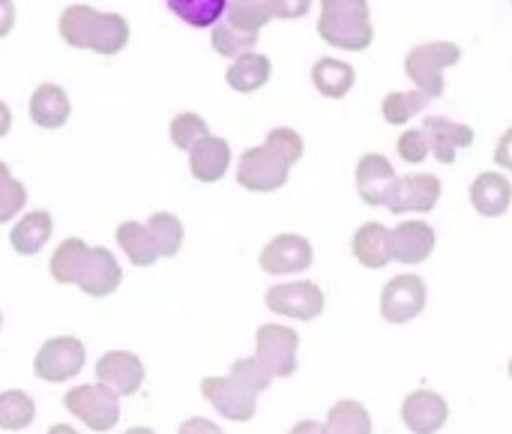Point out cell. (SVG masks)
<instances>
[{
  "instance_id": "6da1fadb",
  "label": "cell",
  "mask_w": 512,
  "mask_h": 434,
  "mask_svg": "<svg viewBox=\"0 0 512 434\" xmlns=\"http://www.w3.org/2000/svg\"><path fill=\"white\" fill-rule=\"evenodd\" d=\"M270 384H273V375L267 372V366L258 357H249V360H237L228 378L201 381V393L225 420L246 423L255 417L258 393H264Z\"/></svg>"
},
{
  "instance_id": "7a4b0ae2",
  "label": "cell",
  "mask_w": 512,
  "mask_h": 434,
  "mask_svg": "<svg viewBox=\"0 0 512 434\" xmlns=\"http://www.w3.org/2000/svg\"><path fill=\"white\" fill-rule=\"evenodd\" d=\"M318 33L333 48H345V51L369 48L375 36L369 0H321Z\"/></svg>"
},
{
  "instance_id": "3957f363",
  "label": "cell",
  "mask_w": 512,
  "mask_h": 434,
  "mask_svg": "<svg viewBox=\"0 0 512 434\" xmlns=\"http://www.w3.org/2000/svg\"><path fill=\"white\" fill-rule=\"evenodd\" d=\"M60 33L69 45L75 48H93L102 54H117L126 39H129V27L120 15H105V12H93L87 6H72L63 12L60 18Z\"/></svg>"
},
{
  "instance_id": "277c9868",
  "label": "cell",
  "mask_w": 512,
  "mask_h": 434,
  "mask_svg": "<svg viewBox=\"0 0 512 434\" xmlns=\"http://www.w3.org/2000/svg\"><path fill=\"white\" fill-rule=\"evenodd\" d=\"M462 60V48L453 42H429V45H417L408 57H405V72L408 78L432 93L435 99L444 93V69L456 66Z\"/></svg>"
},
{
  "instance_id": "5b68a950",
  "label": "cell",
  "mask_w": 512,
  "mask_h": 434,
  "mask_svg": "<svg viewBox=\"0 0 512 434\" xmlns=\"http://www.w3.org/2000/svg\"><path fill=\"white\" fill-rule=\"evenodd\" d=\"M120 396L108 387V384H84V387H75L69 390V396L63 399L66 411L75 414L87 429L93 432H108L117 426V417H120Z\"/></svg>"
},
{
  "instance_id": "8992f818",
  "label": "cell",
  "mask_w": 512,
  "mask_h": 434,
  "mask_svg": "<svg viewBox=\"0 0 512 434\" xmlns=\"http://www.w3.org/2000/svg\"><path fill=\"white\" fill-rule=\"evenodd\" d=\"M288 171H291V162L273 144L264 141L261 147H252L243 153L237 165V180L249 192H273L288 183Z\"/></svg>"
},
{
  "instance_id": "52a82bcc",
  "label": "cell",
  "mask_w": 512,
  "mask_h": 434,
  "mask_svg": "<svg viewBox=\"0 0 512 434\" xmlns=\"http://www.w3.org/2000/svg\"><path fill=\"white\" fill-rule=\"evenodd\" d=\"M297 348L300 339L294 330L279 324H264L255 339V357L267 366L273 378H288L297 369Z\"/></svg>"
},
{
  "instance_id": "ba28073f",
  "label": "cell",
  "mask_w": 512,
  "mask_h": 434,
  "mask_svg": "<svg viewBox=\"0 0 512 434\" xmlns=\"http://www.w3.org/2000/svg\"><path fill=\"white\" fill-rule=\"evenodd\" d=\"M81 369H84V345L72 336H60V339L45 342L36 354V363H33L36 378H42L48 384L69 381Z\"/></svg>"
},
{
  "instance_id": "9c48e42d",
  "label": "cell",
  "mask_w": 512,
  "mask_h": 434,
  "mask_svg": "<svg viewBox=\"0 0 512 434\" xmlns=\"http://www.w3.org/2000/svg\"><path fill=\"white\" fill-rule=\"evenodd\" d=\"M267 309L294 321H315L324 312V294L312 282H285L267 291Z\"/></svg>"
},
{
  "instance_id": "30bf717a",
  "label": "cell",
  "mask_w": 512,
  "mask_h": 434,
  "mask_svg": "<svg viewBox=\"0 0 512 434\" xmlns=\"http://www.w3.org/2000/svg\"><path fill=\"white\" fill-rule=\"evenodd\" d=\"M426 309V282L420 276H396L381 294V315L390 324H408Z\"/></svg>"
},
{
  "instance_id": "8fae6325",
  "label": "cell",
  "mask_w": 512,
  "mask_h": 434,
  "mask_svg": "<svg viewBox=\"0 0 512 434\" xmlns=\"http://www.w3.org/2000/svg\"><path fill=\"white\" fill-rule=\"evenodd\" d=\"M312 267V246L300 234H282L261 252V270L273 276H291Z\"/></svg>"
},
{
  "instance_id": "7c38bea8",
  "label": "cell",
  "mask_w": 512,
  "mask_h": 434,
  "mask_svg": "<svg viewBox=\"0 0 512 434\" xmlns=\"http://www.w3.org/2000/svg\"><path fill=\"white\" fill-rule=\"evenodd\" d=\"M441 198V180L432 174H408L399 177L387 210L390 213H429Z\"/></svg>"
},
{
  "instance_id": "4fadbf2b",
  "label": "cell",
  "mask_w": 512,
  "mask_h": 434,
  "mask_svg": "<svg viewBox=\"0 0 512 434\" xmlns=\"http://www.w3.org/2000/svg\"><path fill=\"white\" fill-rule=\"evenodd\" d=\"M396 183H399V177H396L393 165L381 153H369V156L360 159V165H357V189H360V198L369 207H387Z\"/></svg>"
},
{
  "instance_id": "5bb4252c",
  "label": "cell",
  "mask_w": 512,
  "mask_h": 434,
  "mask_svg": "<svg viewBox=\"0 0 512 434\" xmlns=\"http://www.w3.org/2000/svg\"><path fill=\"white\" fill-rule=\"evenodd\" d=\"M96 378L108 384L117 396H132L144 384V366L129 351H111L96 363Z\"/></svg>"
},
{
  "instance_id": "9a60e30c",
  "label": "cell",
  "mask_w": 512,
  "mask_h": 434,
  "mask_svg": "<svg viewBox=\"0 0 512 434\" xmlns=\"http://www.w3.org/2000/svg\"><path fill=\"white\" fill-rule=\"evenodd\" d=\"M423 132L429 138V147H432L435 159L444 162V165H453L456 153L462 147L474 144V129L465 126V123L447 120V117H426L423 120Z\"/></svg>"
},
{
  "instance_id": "2e32d148",
  "label": "cell",
  "mask_w": 512,
  "mask_h": 434,
  "mask_svg": "<svg viewBox=\"0 0 512 434\" xmlns=\"http://www.w3.org/2000/svg\"><path fill=\"white\" fill-rule=\"evenodd\" d=\"M450 417V408L447 402L432 393V390H420V393H411L402 405V420L411 432L417 434H432L441 432V426L447 423Z\"/></svg>"
},
{
  "instance_id": "e0dca14e",
  "label": "cell",
  "mask_w": 512,
  "mask_h": 434,
  "mask_svg": "<svg viewBox=\"0 0 512 434\" xmlns=\"http://www.w3.org/2000/svg\"><path fill=\"white\" fill-rule=\"evenodd\" d=\"M120 279H123V273H120L114 255L108 249H90L75 285L90 297H108V294L117 291Z\"/></svg>"
},
{
  "instance_id": "ac0fdd59",
  "label": "cell",
  "mask_w": 512,
  "mask_h": 434,
  "mask_svg": "<svg viewBox=\"0 0 512 434\" xmlns=\"http://www.w3.org/2000/svg\"><path fill=\"white\" fill-rule=\"evenodd\" d=\"M228 165H231V147H228V141H222V138L204 135V138L195 141L192 150H189V171H192V177L201 180V183H216V180H222L225 171H228Z\"/></svg>"
},
{
  "instance_id": "d6986e66",
  "label": "cell",
  "mask_w": 512,
  "mask_h": 434,
  "mask_svg": "<svg viewBox=\"0 0 512 434\" xmlns=\"http://www.w3.org/2000/svg\"><path fill=\"white\" fill-rule=\"evenodd\" d=\"M390 249H393V261L420 264L435 249V231L426 222H402L396 231H390Z\"/></svg>"
},
{
  "instance_id": "ffe728a7",
  "label": "cell",
  "mask_w": 512,
  "mask_h": 434,
  "mask_svg": "<svg viewBox=\"0 0 512 434\" xmlns=\"http://www.w3.org/2000/svg\"><path fill=\"white\" fill-rule=\"evenodd\" d=\"M471 204L480 216H504L512 204V186L510 180L498 171H486L474 180L471 186Z\"/></svg>"
},
{
  "instance_id": "44dd1931",
  "label": "cell",
  "mask_w": 512,
  "mask_h": 434,
  "mask_svg": "<svg viewBox=\"0 0 512 434\" xmlns=\"http://www.w3.org/2000/svg\"><path fill=\"white\" fill-rule=\"evenodd\" d=\"M354 258L369 267V270H381L393 261V249H390V231L378 222L363 225L354 234Z\"/></svg>"
},
{
  "instance_id": "7402d4cb",
  "label": "cell",
  "mask_w": 512,
  "mask_h": 434,
  "mask_svg": "<svg viewBox=\"0 0 512 434\" xmlns=\"http://www.w3.org/2000/svg\"><path fill=\"white\" fill-rule=\"evenodd\" d=\"M30 117H33L36 126H45V129L63 126L66 117H69V99H66V93L57 84L36 87V93L30 99Z\"/></svg>"
},
{
  "instance_id": "603a6c76",
  "label": "cell",
  "mask_w": 512,
  "mask_h": 434,
  "mask_svg": "<svg viewBox=\"0 0 512 434\" xmlns=\"http://www.w3.org/2000/svg\"><path fill=\"white\" fill-rule=\"evenodd\" d=\"M117 243L135 267H150V264H156V258H162L150 228L141 222H123L117 228Z\"/></svg>"
},
{
  "instance_id": "cb8c5ba5",
  "label": "cell",
  "mask_w": 512,
  "mask_h": 434,
  "mask_svg": "<svg viewBox=\"0 0 512 434\" xmlns=\"http://www.w3.org/2000/svg\"><path fill=\"white\" fill-rule=\"evenodd\" d=\"M51 237V216L45 210L27 213L9 234V243L18 255H36Z\"/></svg>"
},
{
  "instance_id": "d4e9b609",
  "label": "cell",
  "mask_w": 512,
  "mask_h": 434,
  "mask_svg": "<svg viewBox=\"0 0 512 434\" xmlns=\"http://www.w3.org/2000/svg\"><path fill=\"white\" fill-rule=\"evenodd\" d=\"M270 78V60L264 54H240L234 60V66L228 69V84L237 90V93H255L258 87H264Z\"/></svg>"
},
{
  "instance_id": "484cf974",
  "label": "cell",
  "mask_w": 512,
  "mask_h": 434,
  "mask_svg": "<svg viewBox=\"0 0 512 434\" xmlns=\"http://www.w3.org/2000/svg\"><path fill=\"white\" fill-rule=\"evenodd\" d=\"M312 84L330 96V99H342L351 87H354V66L342 63V60H333V57H324L312 66Z\"/></svg>"
},
{
  "instance_id": "4316f807",
  "label": "cell",
  "mask_w": 512,
  "mask_h": 434,
  "mask_svg": "<svg viewBox=\"0 0 512 434\" xmlns=\"http://www.w3.org/2000/svg\"><path fill=\"white\" fill-rule=\"evenodd\" d=\"M171 6V12L192 24V27H213L216 21H222L228 0H165Z\"/></svg>"
},
{
  "instance_id": "83f0119b",
  "label": "cell",
  "mask_w": 512,
  "mask_h": 434,
  "mask_svg": "<svg viewBox=\"0 0 512 434\" xmlns=\"http://www.w3.org/2000/svg\"><path fill=\"white\" fill-rule=\"evenodd\" d=\"M87 255H90V246H84L81 240H66L51 258V276L63 285H75Z\"/></svg>"
},
{
  "instance_id": "f1b7e54d",
  "label": "cell",
  "mask_w": 512,
  "mask_h": 434,
  "mask_svg": "<svg viewBox=\"0 0 512 434\" xmlns=\"http://www.w3.org/2000/svg\"><path fill=\"white\" fill-rule=\"evenodd\" d=\"M225 21H231V24L240 27V30L258 33L267 21H273V15H270V0H228Z\"/></svg>"
},
{
  "instance_id": "f546056e",
  "label": "cell",
  "mask_w": 512,
  "mask_h": 434,
  "mask_svg": "<svg viewBox=\"0 0 512 434\" xmlns=\"http://www.w3.org/2000/svg\"><path fill=\"white\" fill-rule=\"evenodd\" d=\"M327 432L369 434L372 432V420L360 402H339V405H333V411L327 417Z\"/></svg>"
},
{
  "instance_id": "4dcf8cb0",
  "label": "cell",
  "mask_w": 512,
  "mask_h": 434,
  "mask_svg": "<svg viewBox=\"0 0 512 434\" xmlns=\"http://www.w3.org/2000/svg\"><path fill=\"white\" fill-rule=\"evenodd\" d=\"M258 42V33H249V30H240L234 27L231 21H216L213 24V48L225 57H240V54H249Z\"/></svg>"
},
{
  "instance_id": "1f68e13d",
  "label": "cell",
  "mask_w": 512,
  "mask_h": 434,
  "mask_svg": "<svg viewBox=\"0 0 512 434\" xmlns=\"http://www.w3.org/2000/svg\"><path fill=\"white\" fill-rule=\"evenodd\" d=\"M435 96L426 93V90H411V93H387L384 99V120L393 123V126H402L408 123L417 111H423Z\"/></svg>"
},
{
  "instance_id": "d6a6232c",
  "label": "cell",
  "mask_w": 512,
  "mask_h": 434,
  "mask_svg": "<svg viewBox=\"0 0 512 434\" xmlns=\"http://www.w3.org/2000/svg\"><path fill=\"white\" fill-rule=\"evenodd\" d=\"M147 228H150V234H153V240L159 246V255L171 258V255L180 252V246H183V222L177 216H171V213H153L147 219Z\"/></svg>"
},
{
  "instance_id": "836d02e7",
  "label": "cell",
  "mask_w": 512,
  "mask_h": 434,
  "mask_svg": "<svg viewBox=\"0 0 512 434\" xmlns=\"http://www.w3.org/2000/svg\"><path fill=\"white\" fill-rule=\"evenodd\" d=\"M33 423V402L30 396L9 390L0 396V429L6 432H21Z\"/></svg>"
},
{
  "instance_id": "e575fe53",
  "label": "cell",
  "mask_w": 512,
  "mask_h": 434,
  "mask_svg": "<svg viewBox=\"0 0 512 434\" xmlns=\"http://www.w3.org/2000/svg\"><path fill=\"white\" fill-rule=\"evenodd\" d=\"M24 201H27L24 186H21V183L9 174V168L0 162V222H9L15 213H21Z\"/></svg>"
},
{
  "instance_id": "d590c367",
  "label": "cell",
  "mask_w": 512,
  "mask_h": 434,
  "mask_svg": "<svg viewBox=\"0 0 512 434\" xmlns=\"http://www.w3.org/2000/svg\"><path fill=\"white\" fill-rule=\"evenodd\" d=\"M207 132V123L198 117V114H180L174 123H171V141L180 147V150H192L195 141H201Z\"/></svg>"
},
{
  "instance_id": "8d00e7d4",
  "label": "cell",
  "mask_w": 512,
  "mask_h": 434,
  "mask_svg": "<svg viewBox=\"0 0 512 434\" xmlns=\"http://www.w3.org/2000/svg\"><path fill=\"white\" fill-rule=\"evenodd\" d=\"M429 153H432V147H429V138H426L423 129H408V132L399 138V156H402L405 162L417 165V162H423Z\"/></svg>"
},
{
  "instance_id": "74e56055",
  "label": "cell",
  "mask_w": 512,
  "mask_h": 434,
  "mask_svg": "<svg viewBox=\"0 0 512 434\" xmlns=\"http://www.w3.org/2000/svg\"><path fill=\"white\" fill-rule=\"evenodd\" d=\"M267 144H273L291 165L303 156V138H300L294 129H273V132L267 135Z\"/></svg>"
},
{
  "instance_id": "f35d334b",
  "label": "cell",
  "mask_w": 512,
  "mask_h": 434,
  "mask_svg": "<svg viewBox=\"0 0 512 434\" xmlns=\"http://www.w3.org/2000/svg\"><path fill=\"white\" fill-rule=\"evenodd\" d=\"M312 9V0H270L273 18H300Z\"/></svg>"
},
{
  "instance_id": "ab89813d",
  "label": "cell",
  "mask_w": 512,
  "mask_h": 434,
  "mask_svg": "<svg viewBox=\"0 0 512 434\" xmlns=\"http://www.w3.org/2000/svg\"><path fill=\"white\" fill-rule=\"evenodd\" d=\"M495 162L504 168V171H512V129L504 132V138L498 141V150H495Z\"/></svg>"
},
{
  "instance_id": "60d3db41",
  "label": "cell",
  "mask_w": 512,
  "mask_h": 434,
  "mask_svg": "<svg viewBox=\"0 0 512 434\" xmlns=\"http://www.w3.org/2000/svg\"><path fill=\"white\" fill-rule=\"evenodd\" d=\"M12 18H15L12 0H0V36H6L12 30Z\"/></svg>"
},
{
  "instance_id": "b9f144b4",
  "label": "cell",
  "mask_w": 512,
  "mask_h": 434,
  "mask_svg": "<svg viewBox=\"0 0 512 434\" xmlns=\"http://www.w3.org/2000/svg\"><path fill=\"white\" fill-rule=\"evenodd\" d=\"M183 434H189V432H219L213 423H207V420H192V423H186L183 429H180Z\"/></svg>"
},
{
  "instance_id": "7bdbcfd3",
  "label": "cell",
  "mask_w": 512,
  "mask_h": 434,
  "mask_svg": "<svg viewBox=\"0 0 512 434\" xmlns=\"http://www.w3.org/2000/svg\"><path fill=\"white\" fill-rule=\"evenodd\" d=\"M6 132H9V108L0 102V138H3Z\"/></svg>"
},
{
  "instance_id": "ee69618b",
  "label": "cell",
  "mask_w": 512,
  "mask_h": 434,
  "mask_svg": "<svg viewBox=\"0 0 512 434\" xmlns=\"http://www.w3.org/2000/svg\"><path fill=\"white\" fill-rule=\"evenodd\" d=\"M510 375H512V360H510Z\"/></svg>"
},
{
  "instance_id": "f6af8a7d",
  "label": "cell",
  "mask_w": 512,
  "mask_h": 434,
  "mask_svg": "<svg viewBox=\"0 0 512 434\" xmlns=\"http://www.w3.org/2000/svg\"><path fill=\"white\" fill-rule=\"evenodd\" d=\"M0 324H3V318H0Z\"/></svg>"
}]
</instances>
